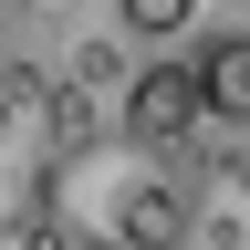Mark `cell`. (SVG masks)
Instances as JSON below:
<instances>
[{"label": "cell", "mask_w": 250, "mask_h": 250, "mask_svg": "<svg viewBox=\"0 0 250 250\" xmlns=\"http://www.w3.org/2000/svg\"><path fill=\"white\" fill-rule=\"evenodd\" d=\"M62 219H73L83 250H177L188 240V188L156 167V146L115 136L62 156Z\"/></svg>", "instance_id": "1"}, {"label": "cell", "mask_w": 250, "mask_h": 250, "mask_svg": "<svg viewBox=\"0 0 250 250\" xmlns=\"http://www.w3.org/2000/svg\"><path fill=\"white\" fill-rule=\"evenodd\" d=\"M198 115H208L198 62H146V73H136V94H125V136H136V146H167V136H188Z\"/></svg>", "instance_id": "2"}, {"label": "cell", "mask_w": 250, "mask_h": 250, "mask_svg": "<svg viewBox=\"0 0 250 250\" xmlns=\"http://www.w3.org/2000/svg\"><path fill=\"white\" fill-rule=\"evenodd\" d=\"M198 11H208V0H115V21H125V31H146V42H177Z\"/></svg>", "instance_id": "4"}, {"label": "cell", "mask_w": 250, "mask_h": 250, "mask_svg": "<svg viewBox=\"0 0 250 250\" xmlns=\"http://www.w3.org/2000/svg\"><path fill=\"white\" fill-rule=\"evenodd\" d=\"M198 94H208V115L250 125V31H208L198 42Z\"/></svg>", "instance_id": "3"}]
</instances>
